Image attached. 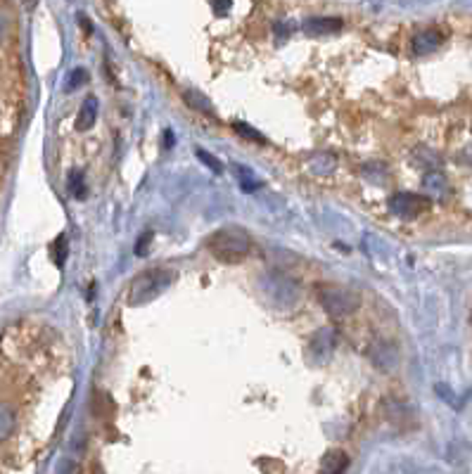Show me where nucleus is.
I'll use <instances>...</instances> for the list:
<instances>
[{
  "label": "nucleus",
  "mask_w": 472,
  "mask_h": 474,
  "mask_svg": "<svg viewBox=\"0 0 472 474\" xmlns=\"http://www.w3.org/2000/svg\"><path fill=\"white\" fill-rule=\"evenodd\" d=\"M207 245H209V251H212L218 261L238 263V261H243L245 256H247L251 242H249V235L245 233L243 228H235V225H230V228L216 230V233L207 240Z\"/></svg>",
  "instance_id": "nucleus-1"
},
{
  "label": "nucleus",
  "mask_w": 472,
  "mask_h": 474,
  "mask_svg": "<svg viewBox=\"0 0 472 474\" xmlns=\"http://www.w3.org/2000/svg\"><path fill=\"white\" fill-rule=\"evenodd\" d=\"M171 273L164 268H150L143 271L140 275H135V280L131 282L128 289V304L131 306H140V304H148L150 299L159 297L166 287L171 284Z\"/></svg>",
  "instance_id": "nucleus-2"
},
{
  "label": "nucleus",
  "mask_w": 472,
  "mask_h": 474,
  "mask_svg": "<svg viewBox=\"0 0 472 474\" xmlns=\"http://www.w3.org/2000/svg\"><path fill=\"white\" fill-rule=\"evenodd\" d=\"M318 302L330 318H349L359 308V297L354 292L337 284H321L318 287Z\"/></svg>",
  "instance_id": "nucleus-3"
},
{
  "label": "nucleus",
  "mask_w": 472,
  "mask_h": 474,
  "mask_svg": "<svg viewBox=\"0 0 472 474\" xmlns=\"http://www.w3.org/2000/svg\"><path fill=\"white\" fill-rule=\"evenodd\" d=\"M427 207H429V197L413 194V192H396L394 197L390 199V209L403 221H413L416 216H420Z\"/></svg>",
  "instance_id": "nucleus-4"
},
{
  "label": "nucleus",
  "mask_w": 472,
  "mask_h": 474,
  "mask_svg": "<svg viewBox=\"0 0 472 474\" xmlns=\"http://www.w3.org/2000/svg\"><path fill=\"white\" fill-rule=\"evenodd\" d=\"M335 346H337V335L333 328H321L308 341V354L313 356L316 363H325L330 356L335 354Z\"/></svg>",
  "instance_id": "nucleus-5"
},
{
  "label": "nucleus",
  "mask_w": 472,
  "mask_h": 474,
  "mask_svg": "<svg viewBox=\"0 0 472 474\" xmlns=\"http://www.w3.org/2000/svg\"><path fill=\"white\" fill-rule=\"evenodd\" d=\"M370 361L375 363V368H380L382 372H392L398 365V351L390 341H380L370 349Z\"/></svg>",
  "instance_id": "nucleus-6"
},
{
  "label": "nucleus",
  "mask_w": 472,
  "mask_h": 474,
  "mask_svg": "<svg viewBox=\"0 0 472 474\" xmlns=\"http://www.w3.org/2000/svg\"><path fill=\"white\" fill-rule=\"evenodd\" d=\"M442 41H444V36L439 34L437 29L418 31L416 38H413V52H416V55H429V52H434L442 45Z\"/></svg>",
  "instance_id": "nucleus-7"
},
{
  "label": "nucleus",
  "mask_w": 472,
  "mask_h": 474,
  "mask_svg": "<svg viewBox=\"0 0 472 474\" xmlns=\"http://www.w3.org/2000/svg\"><path fill=\"white\" fill-rule=\"evenodd\" d=\"M95 121H98V98L88 95L76 114V131H81V133L83 131H91L95 126Z\"/></svg>",
  "instance_id": "nucleus-8"
},
{
  "label": "nucleus",
  "mask_w": 472,
  "mask_h": 474,
  "mask_svg": "<svg viewBox=\"0 0 472 474\" xmlns=\"http://www.w3.org/2000/svg\"><path fill=\"white\" fill-rule=\"evenodd\" d=\"M349 467V458L344 451H328L321 458V474H344Z\"/></svg>",
  "instance_id": "nucleus-9"
},
{
  "label": "nucleus",
  "mask_w": 472,
  "mask_h": 474,
  "mask_svg": "<svg viewBox=\"0 0 472 474\" xmlns=\"http://www.w3.org/2000/svg\"><path fill=\"white\" fill-rule=\"evenodd\" d=\"M339 29H342V19H337V17H311L304 22V31L311 36L337 34Z\"/></svg>",
  "instance_id": "nucleus-10"
},
{
  "label": "nucleus",
  "mask_w": 472,
  "mask_h": 474,
  "mask_svg": "<svg viewBox=\"0 0 472 474\" xmlns=\"http://www.w3.org/2000/svg\"><path fill=\"white\" fill-rule=\"evenodd\" d=\"M183 100H186V104L190 109H195V112H202V114H214V104L212 100L207 98V95H202L199 91H186L183 93Z\"/></svg>",
  "instance_id": "nucleus-11"
},
{
  "label": "nucleus",
  "mask_w": 472,
  "mask_h": 474,
  "mask_svg": "<svg viewBox=\"0 0 472 474\" xmlns=\"http://www.w3.org/2000/svg\"><path fill=\"white\" fill-rule=\"evenodd\" d=\"M425 188L429 190V192H434V197H447L449 192V181L444 178V173L439 171H429L427 176L423 178Z\"/></svg>",
  "instance_id": "nucleus-12"
},
{
  "label": "nucleus",
  "mask_w": 472,
  "mask_h": 474,
  "mask_svg": "<svg viewBox=\"0 0 472 474\" xmlns=\"http://www.w3.org/2000/svg\"><path fill=\"white\" fill-rule=\"evenodd\" d=\"M67 254H69V242H67V235H57V240L52 242V259H55L57 268H65Z\"/></svg>",
  "instance_id": "nucleus-13"
},
{
  "label": "nucleus",
  "mask_w": 472,
  "mask_h": 474,
  "mask_svg": "<svg viewBox=\"0 0 472 474\" xmlns=\"http://www.w3.org/2000/svg\"><path fill=\"white\" fill-rule=\"evenodd\" d=\"M235 173H238V178H240V188H243L245 192H254V190L261 185V183L256 181L254 173H251L249 168H245V166H235Z\"/></svg>",
  "instance_id": "nucleus-14"
},
{
  "label": "nucleus",
  "mask_w": 472,
  "mask_h": 474,
  "mask_svg": "<svg viewBox=\"0 0 472 474\" xmlns=\"http://www.w3.org/2000/svg\"><path fill=\"white\" fill-rule=\"evenodd\" d=\"M233 128H235V133H238V135H243V138H247L251 142H266L264 135H261L256 128H251L249 124H245V121H235Z\"/></svg>",
  "instance_id": "nucleus-15"
},
{
  "label": "nucleus",
  "mask_w": 472,
  "mask_h": 474,
  "mask_svg": "<svg viewBox=\"0 0 472 474\" xmlns=\"http://www.w3.org/2000/svg\"><path fill=\"white\" fill-rule=\"evenodd\" d=\"M197 159L202 161V164H207L209 168H212L214 173H221V171H223V164H221V159H216V157H214L212 152L197 150Z\"/></svg>",
  "instance_id": "nucleus-16"
},
{
  "label": "nucleus",
  "mask_w": 472,
  "mask_h": 474,
  "mask_svg": "<svg viewBox=\"0 0 472 474\" xmlns=\"http://www.w3.org/2000/svg\"><path fill=\"white\" fill-rule=\"evenodd\" d=\"M86 81H88V71L86 69H74L69 74V78H67V91H76V88L83 86Z\"/></svg>",
  "instance_id": "nucleus-17"
},
{
  "label": "nucleus",
  "mask_w": 472,
  "mask_h": 474,
  "mask_svg": "<svg viewBox=\"0 0 472 474\" xmlns=\"http://www.w3.org/2000/svg\"><path fill=\"white\" fill-rule=\"evenodd\" d=\"M69 183H71L69 188H71V192H74V197H78V199L86 197V185H83V173H71Z\"/></svg>",
  "instance_id": "nucleus-18"
},
{
  "label": "nucleus",
  "mask_w": 472,
  "mask_h": 474,
  "mask_svg": "<svg viewBox=\"0 0 472 474\" xmlns=\"http://www.w3.org/2000/svg\"><path fill=\"white\" fill-rule=\"evenodd\" d=\"M150 240H152V233H143V235H140V237H138V245H135V254H138V256H145V254H148Z\"/></svg>",
  "instance_id": "nucleus-19"
},
{
  "label": "nucleus",
  "mask_w": 472,
  "mask_h": 474,
  "mask_svg": "<svg viewBox=\"0 0 472 474\" xmlns=\"http://www.w3.org/2000/svg\"><path fill=\"white\" fill-rule=\"evenodd\" d=\"M209 3H212L214 12H216L218 17H223V14L230 10V5H233V0H209Z\"/></svg>",
  "instance_id": "nucleus-20"
},
{
  "label": "nucleus",
  "mask_w": 472,
  "mask_h": 474,
  "mask_svg": "<svg viewBox=\"0 0 472 474\" xmlns=\"http://www.w3.org/2000/svg\"><path fill=\"white\" fill-rule=\"evenodd\" d=\"M174 142H176L174 131H164V145H166V150H171V147H174Z\"/></svg>",
  "instance_id": "nucleus-21"
},
{
  "label": "nucleus",
  "mask_w": 472,
  "mask_h": 474,
  "mask_svg": "<svg viewBox=\"0 0 472 474\" xmlns=\"http://www.w3.org/2000/svg\"><path fill=\"white\" fill-rule=\"evenodd\" d=\"M276 34L287 38V36H290V24H276Z\"/></svg>",
  "instance_id": "nucleus-22"
},
{
  "label": "nucleus",
  "mask_w": 472,
  "mask_h": 474,
  "mask_svg": "<svg viewBox=\"0 0 472 474\" xmlns=\"http://www.w3.org/2000/svg\"><path fill=\"white\" fill-rule=\"evenodd\" d=\"M36 3H38V0H24L26 10H34V8H36Z\"/></svg>",
  "instance_id": "nucleus-23"
}]
</instances>
